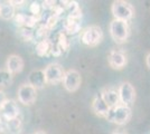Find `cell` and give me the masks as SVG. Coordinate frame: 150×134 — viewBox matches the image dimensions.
<instances>
[{"label": "cell", "mask_w": 150, "mask_h": 134, "mask_svg": "<svg viewBox=\"0 0 150 134\" xmlns=\"http://www.w3.org/2000/svg\"><path fill=\"white\" fill-rule=\"evenodd\" d=\"M91 107H92V111L94 112V114L100 116V117H104V119H106V115H108L109 109H110V107L102 100L101 95H96L94 97Z\"/></svg>", "instance_id": "13"}, {"label": "cell", "mask_w": 150, "mask_h": 134, "mask_svg": "<svg viewBox=\"0 0 150 134\" xmlns=\"http://www.w3.org/2000/svg\"><path fill=\"white\" fill-rule=\"evenodd\" d=\"M82 83V77L81 74L75 69H69L65 72L64 74V78H63V86L67 92H76L80 88Z\"/></svg>", "instance_id": "6"}, {"label": "cell", "mask_w": 150, "mask_h": 134, "mask_svg": "<svg viewBox=\"0 0 150 134\" xmlns=\"http://www.w3.org/2000/svg\"><path fill=\"white\" fill-rule=\"evenodd\" d=\"M35 134H47L46 132H44V131H38V132H36Z\"/></svg>", "instance_id": "31"}, {"label": "cell", "mask_w": 150, "mask_h": 134, "mask_svg": "<svg viewBox=\"0 0 150 134\" xmlns=\"http://www.w3.org/2000/svg\"><path fill=\"white\" fill-rule=\"evenodd\" d=\"M17 95H18V101L24 105H33L37 98L36 88L33 87L29 83L23 84L18 88Z\"/></svg>", "instance_id": "7"}, {"label": "cell", "mask_w": 150, "mask_h": 134, "mask_svg": "<svg viewBox=\"0 0 150 134\" xmlns=\"http://www.w3.org/2000/svg\"><path fill=\"white\" fill-rule=\"evenodd\" d=\"M146 64H147V66L150 68V53L147 55V57H146Z\"/></svg>", "instance_id": "28"}, {"label": "cell", "mask_w": 150, "mask_h": 134, "mask_svg": "<svg viewBox=\"0 0 150 134\" xmlns=\"http://www.w3.org/2000/svg\"><path fill=\"white\" fill-rule=\"evenodd\" d=\"M9 2H10L15 8H16V7H20L21 5H24V4H25V1H13V0H10Z\"/></svg>", "instance_id": "27"}, {"label": "cell", "mask_w": 150, "mask_h": 134, "mask_svg": "<svg viewBox=\"0 0 150 134\" xmlns=\"http://www.w3.org/2000/svg\"><path fill=\"white\" fill-rule=\"evenodd\" d=\"M44 74H45L46 84L57 85V84H59L61 82H63L65 72H64L63 67L59 64L53 63V64H50L45 68Z\"/></svg>", "instance_id": "5"}, {"label": "cell", "mask_w": 150, "mask_h": 134, "mask_svg": "<svg viewBox=\"0 0 150 134\" xmlns=\"http://www.w3.org/2000/svg\"><path fill=\"white\" fill-rule=\"evenodd\" d=\"M15 22L17 26L20 27H26V28H31L37 22L36 16L33 15H24V13H17L15 16Z\"/></svg>", "instance_id": "15"}, {"label": "cell", "mask_w": 150, "mask_h": 134, "mask_svg": "<svg viewBox=\"0 0 150 134\" xmlns=\"http://www.w3.org/2000/svg\"><path fill=\"white\" fill-rule=\"evenodd\" d=\"M50 51V44L48 40L43 39L40 40L36 46V53L38 56H45Z\"/></svg>", "instance_id": "20"}, {"label": "cell", "mask_w": 150, "mask_h": 134, "mask_svg": "<svg viewBox=\"0 0 150 134\" xmlns=\"http://www.w3.org/2000/svg\"><path fill=\"white\" fill-rule=\"evenodd\" d=\"M109 29H110V35L112 39L118 44H122L127 41L129 34H130V28H129L128 22L122 21V20H112Z\"/></svg>", "instance_id": "3"}, {"label": "cell", "mask_w": 150, "mask_h": 134, "mask_svg": "<svg viewBox=\"0 0 150 134\" xmlns=\"http://www.w3.org/2000/svg\"><path fill=\"white\" fill-rule=\"evenodd\" d=\"M82 43L86 46H98L103 40V32L99 26H90L82 32Z\"/></svg>", "instance_id": "4"}, {"label": "cell", "mask_w": 150, "mask_h": 134, "mask_svg": "<svg viewBox=\"0 0 150 134\" xmlns=\"http://www.w3.org/2000/svg\"><path fill=\"white\" fill-rule=\"evenodd\" d=\"M19 36L21 37V38L24 39V40H30L33 38V30H31L30 28H26V27H21L20 29H19Z\"/></svg>", "instance_id": "22"}, {"label": "cell", "mask_w": 150, "mask_h": 134, "mask_svg": "<svg viewBox=\"0 0 150 134\" xmlns=\"http://www.w3.org/2000/svg\"><path fill=\"white\" fill-rule=\"evenodd\" d=\"M30 13H33V16H36V15H39L40 13V6L37 2H33L30 5Z\"/></svg>", "instance_id": "24"}, {"label": "cell", "mask_w": 150, "mask_h": 134, "mask_svg": "<svg viewBox=\"0 0 150 134\" xmlns=\"http://www.w3.org/2000/svg\"><path fill=\"white\" fill-rule=\"evenodd\" d=\"M64 8L69 13V18L80 20L82 17L81 8L76 1H64Z\"/></svg>", "instance_id": "16"}, {"label": "cell", "mask_w": 150, "mask_h": 134, "mask_svg": "<svg viewBox=\"0 0 150 134\" xmlns=\"http://www.w3.org/2000/svg\"><path fill=\"white\" fill-rule=\"evenodd\" d=\"M4 131V123H2V120H1V117H0V133Z\"/></svg>", "instance_id": "30"}, {"label": "cell", "mask_w": 150, "mask_h": 134, "mask_svg": "<svg viewBox=\"0 0 150 134\" xmlns=\"http://www.w3.org/2000/svg\"><path fill=\"white\" fill-rule=\"evenodd\" d=\"M111 11L114 19L122 20V21H129L134 16V9L131 4L123 1V0H117L112 4Z\"/></svg>", "instance_id": "2"}, {"label": "cell", "mask_w": 150, "mask_h": 134, "mask_svg": "<svg viewBox=\"0 0 150 134\" xmlns=\"http://www.w3.org/2000/svg\"><path fill=\"white\" fill-rule=\"evenodd\" d=\"M6 128L10 134H18L21 131V120L19 117H16L13 120L6 121Z\"/></svg>", "instance_id": "18"}, {"label": "cell", "mask_w": 150, "mask_h": 134, "mask_svg": "<svg viewBox=\"0 0 150 134\" xmlns=\"http://www.w3.org/2000/svg\"><path fill=\"white\" fill-rule=\"evenodd\" d=\"M0 113L2 115V117L9 121V120H13L16 117H18L19 115V107L17 105V103L13 100H7L6 102L4 103V105L0 109Z\"/></svg>", "instance_id": "9"}, {"label": "cell", "mask_w": 150, "mask_h": 134, "mask_svg": "<svg viewBox=\"0 0 150 134\" xmlns=\"http://www.w3.org/2000/svg\"><path fill=\"white\" fill-rule=\"evenodd\" d=\"M28 81H29V84H30L31 86L35 87L36 89L44 87V85L46 84L44 70H42V69L33 70L30 74H29Z\"/></svg>", "instance_id": "14"}, {"label": "cell", "mask_w": 150, "mask_h": 134, "mask_svg": "<svg viewBox=\"0 0 150 134\" xmlns=\"http://www.w3.org/2000/svg\"><path fill=\"white\" fill-rule=\"evenodd\" d=\"M108 62L113 69H122L127 65V56L123 51H112L108 56Z\"/></svg>", "instance_id": "10"}, {"label": "cell", "mask_w": 150, "mask_h": 134, "mask_svg": "<svg viewBox=\"0 0 150 134\" xmlns=\"http://www.w3.org/2000/svg\"><path fill=\"white\" fill-rule=\"evenodd\" d=\"M6 69L11 74H18L24 69V59L18 55H10L8 56L6 62Z\"/></svg>", "instance_id": "12"}, {"label": "cell", "mask_w": 150, "mask_h": 134, "mask_svg": "<svg viewBox=\"0 0 150 134\" xmlns=\"http://www.w3.org/2000/svg\"><path fill=\"white\" fill-rule=\"evenodd\" d=\"M13 83V75L7 69H0V86L6 87Z\"/></svg>", "instance_id": "21"}, {"label": "cell", "mask_w": 150, "mask_h": 134, "mask_svg": "<svg viewBox=\"0 0 150 134\" xmlns=\"http://www.w3.org/2000/svg\"><path fill=\"white\" fill-rule=\"evenodd\" d=\"M100 95H101V97H102V100L104 101V103H105L110 109H112L114 106L121 104V103H120L118 89L111 88V87H110V88H104L101 92Z\"/></svg>", "instance_id": "11"}, {"label": "cell", "mask_w": 150, "mask_h": 134, "mask_svg": "<svg viewBox=\"0 0 150 134\" xmlns=\"http://www.w3.org/2000/svg\"><path fill=\"white\" fill-rule=\"evenodd\" d=\"M57 45L59 46V48L63 51H66L67 49V47H69V43H67V39L65 37V35L64 34H59L58 35V39H57Z\"/></svg>", "instance_id": "23"}, {"label": "cell", "mask_w": 150, "mask_h": 134, "mask_svg": "<svg viewBox=\"0 0 150 134\" xmlns=\"http://www.w3.org/2000/svg\"><path fill=\"white\" fill-rule=\"evenodd\" d=\"M57 20H58V17H57L56 15H53V16H50V19L47 20L46 28H52V27H54V26L56 25Z\"/></svg>", "instance_id": "25"}, {"label": "cell", "mask_w": 150, "mask_h": 134, "mask_svg": "<svg viewBox=\"0 0 150 134\" xmlns=\"http://www.w3.org/2000/svg\"><path fill=\"white\" fill-rule=\"evenodd\" d=\"M112 134H128L125 131H121V130H117V131H114Z\"/></svg>", "instance_id": "29"}, {"label": "cell", "mask_w": 150, "mask_h": 134, "mask_svg": "<svg viewBox=\"0 0 150 134\" xmlns=\"http://www.w3.org/2000/svg\"><path fill=\"white\" fill-rule=\"evenodd\" d=\"M118 93H119L120 103L122 105L129 106V105L133 104L134 100H136V89L131 83H129V82L122 83L118 89Z\"/></svg>", "instance_id": "8"}, {"label": "cell", "mask_w": 150, "mask_h": 134, "mask_svg": "<svg viewBox=\"0 0 150 134\" xmlns=\"http://www.w3.org/2000/svg\"><path fill=\"white\" fill-rule=\"evenodd\" d=\"M131 116L132 112L130 106L119 104V105L109 109V113L106 115V120L111 123L118 124V125H123L131 120Z\"/></svg>", "instance_id": "1"}, {"label": "cell", "mask_w": 150, "mask_h": 134, "mask_svg": "<svg viewBox=\"0 0 150 134\" xmlns=\"http://www.w3.org/2000/svg\"><path fill=\"white\" fill-rule=\"evenodd\" d=\"M7 100H8V98H7L5 92H4V91H0V109H1V106L4 105V103L6 102Z\"/></svg>", "instance_id": "26"}, {"label": "cell", "mask_w": 150, "mask_h": 134, "mask_svg": "<svg viewBox=\"0 0 150 134\" xmlns=\"http://www.w3.org/2000/svg\"><path fill=\"white\" fill-rule=\"evenodd\" d=\"M16 8L8 1V2H2L0 4V17L5 20L13 19V17L16 16L15 13Z\"/></svg>", "instance_id": "17"}, {"label": "cell", "mask_w": 150, "mask_h": 134, "mask_svg": "<svg viewBox=\"0 0 150 134\" xmlns=\"http://www.w3.org/2000/svg\"><path fill=\"white\" fill-rule=\"evenodd\" d=\"M64 29L67 34H76L81 29V25H80L77 19L67 18L64 22Z\"/></svg>", "instance_id": "19"}]
</instances>
